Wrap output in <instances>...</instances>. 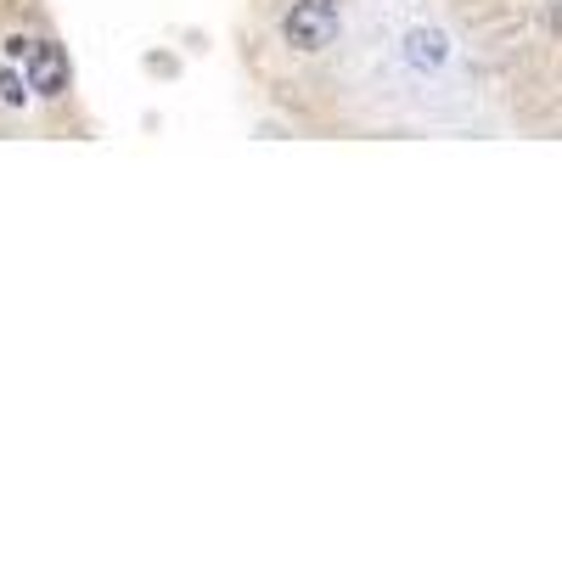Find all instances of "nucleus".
Segmentation results:
<instances>
[{
	"mask_svg": "<svg viewBox=\"0 0 562 562\" xmlns=\"http://www.w3.org/2000/svg\"><path fill=\"white\" fill-rule=\"evenodd\" d=\"M281 40L293 52H326L338 40V7L333 0H293V12L281 18Z\"/></svg>",
	"mask_w": 562,
	"mask_h": 562,
	"instance_id": "nucleus-1",
	"label": "nucleus"
},
{
	"mask_svg": "<svg viewBox=\"0 0 562 562\" xmlns=\"http://www.w3.org/2000/svg\"><path fill=\"white\" fill-rule=\"evenodd\" d=\"M29 90L34 97H45V102H57L63 90H68V52L63 45H52V40H34V52H29Z\"/></svg>",
	"mask_w": 562,
	"mask_h": 562,
	"instance_id": "nucleus-2",
	"label": "nucleus"
},
{
	"mask_svg": "<svg viewBox=\"0 0 562 562\" xmlns=\"http://www.w3.org/2000/svg\"><path fill=\"white\" fill-rule=\"evenodd\" d=\"M405 45H411V63L416 68H439L445 63V34H434V29H416Z\"/></svg>",
	"mask_w": 562,
	"mask_h": 562,
	"instance_id": "nucleus-3",
	"label": "nucleus"
},
{
	"mask_svg": "<svg viewBox=\"0 0 562 562\" xmlns=\"http://www.w3.org/2000/svg\"><path fill=\"white\" fill-rule=\"evenodd\" d=\"M23 97H29L23 79H18L12 68H0V102H7V108H23Z\"/></svg>",
	"mask_w": 562,
	"mask_h": 562,
	"instance_id": "nucleus-4",
	"label": "nucleus"
},
{
	"mask_svg": "<svg viewBox=\"0 0 562 562\" xmlns=\"http://www.w3.org/2000/svg\"><path fill=\"white\" fill-rule=\"evenodd\" d=\"M29 52H34V40H23V34L7 40V57H12V63H29Z\"/></svg>",
	"mask_w": 562,
	"mask_h": 562,
	"instance_id": "nucleus-5",
	"label": "nucleus"
}]
</instances>
